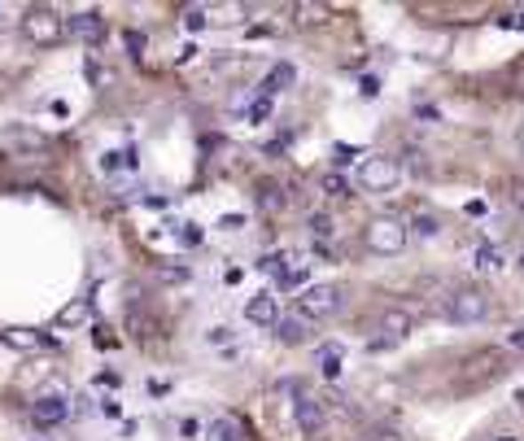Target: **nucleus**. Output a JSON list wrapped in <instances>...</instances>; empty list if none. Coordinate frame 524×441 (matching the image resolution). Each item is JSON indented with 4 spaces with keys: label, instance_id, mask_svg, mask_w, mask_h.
<instances>
[{
    "label": "nucleus",
    "instance_id": "bb28decb",
    "mask_svg": "<svg viewBox=\"0 0 524 441\" xmlns=\"http://www.w3.org/2000/svg\"><path fill=\"white\" fill-rule=\"evenodd\" d=\"M359 92H363V97H376V92H380V79H376V75H363Z\"/></svg>",
    "mask_w": 524,
    "mask_h": 441
},
{
    "label": "nucleus",
    "instance_id": "c85d7f7f",
    "mask_svg": "<svg viewBox=\"0 0 524 441\" xmlns=\"http://www.w3.org/2000/svg\"><path fill=\"white\" fill-rule=\"evenodd\" d=\"M97 345H101V350H114V345H118V336H109L105 328H97Z\"/></svg>",
    "mask_w": 524,
    "mask_h": 441
},
{
    "label": "nucleus",
    "instance_id": "7ed1b4c3",
    "mask_svg": "<svg viewBox=\"0 0 524 441\" xmlns=\"http://www.w3.org/2000/svg\"><path fill=\"white\" fill-rule=\"evenodd\" d=\"M398 179H402V162L389 158V154H371L359 166V188L363 193H393Z\"/></svg>",
    "mask_w": 524,
    "mask_h": 441
},
{
    "label": "nucleus",
    "instance_id": "39448f33",
    "mask_svg": "<svg viewBox=\"0 0 524 441\" xmlns=\"http://www.w3.org/2000/svg\"><path fill=\"white\" fill-rule=\"evenodd\" d=\"M446 315H450L455 324H480V319L489 315V293H485V288H459V293H450Z\"/></svg>",
    "mask_w": 524,
    "mask_h": 441
},
{
    "label": "nucleus",
    "instance_id": "b1692460",
    "mask_svg": "<svg viewBox=\"0 0 524 441\" xmlns=\"http://www.w3.org/2000/svg\"><path fill=\"white\" fill-rule=\"evenodd\" d=\"M359 154H363L359 145H332V162H337V166H345L350 158H359Z\"/></svg>",
    "mask_w": 524,
    "mask_h": 441
},
{
    "label": "nucleus",
    "instance_id": "2eb2a0df",
    "mask_svg": "<svg viewBox=\"0 0 524 441\" xmlns=\"http://www.w3.org/2000/svg\"><path fill=\"white\" fill-rule=\"evenodd\" d=\"M380 332H389L385 345H389V341H402V336L411 332V315H407V311H385V315H380Z\"/></svg>",
    "mask_w": 524,
    "mask_h": 441
},
{
    "label": "nucleus",
    "instance_id": "dca6fc26",
    "mask_svg": "<svg viewBox=\"0 0 524 441\" xmlns=\"http://www.w3.org/2000/svg\"><path fill=\"white\" fill-rule=\"evenodd\" d=\"M298 424H302V433H314L319 424H323V411H319V402L314 398H306V393H298Z\"/></svg>",
    "mask_w": 524,
    "mask_h": 441
},
{
    "label": "nucleus",
    "instance_id": "423d86ee",
    "mask_svg": "<svg viewBox=\"0 0 524 441\" xmlns=\"http://www.w3.org/2000/svg\"><path fill=\"white\" fill-rule=\"evenodd\" d=\"M258 267H262V272H271V276L280 280V288H293V284H302V280H306V272H311V267H306V258H302V254H293V249L266 254Z\"/></svg>",
    "mask_w": 524,
    "mask_h": 441
},
{
    "label": "nucleus",
    "instance_id": "393cba45",
    "mask_svg": "<svg viewBox=\"0 0 524 441\" xmlns=\"http://www.w3.org/2000/svg\"><path fill=\"white\" fill-rule=\"evenodd\" d=\"M293 13H302L298 22H302V27H311V22H319V13H323V9H319V4H298Z\"/></svg>",
    "mask_w": 524,
    "mask_h": 441
},
{
    "label": "nucleus",
    "instance_id": "6ab92c4d",
    "mask_svg": "<svg viewBox=\"0 0 524 441\" xmlns=\"http://www.w3.org/2000/svg\"><path fill=\"white\" fill-rule=\"evenodd\" d=\"M179 22H184V31H188V35H197V31H206V27H210V9H206V4H188V9L179 13Z\"/></svg>",
    "mask_w": 524,
    "mask_h": 441
},
{
    "label": "nucleus",
    "instance_id": "5701e85b",
    "mask_svg": "<svg viewBox=\"0 0 524 441\" xmlns=\"http://www.w3.org/2000/svg\"><path fill=\"white\" fill-rule=\"evenodd\" d=\"M311 236L314 240H328L332 236V219L328 215H311Z\"/></svg>",
    "mask_w": 524,
    "mask_h": 441
},
{
    "label": "nucleus",
    "instance_id": "9b49d317",
    "mask_svg": "<svg viewBox=\"0 0 524 441\" xmlns=\"http://www.w3.org/2000/svg\"><path fill=\"white\" fill-rule=\"evenodd\" d=\"M271 328H275V336H280L284 345H302V341H306V332H311V324H306V319L293 311V315H280Z\"/></svg>",
    "mask_w": 524,
    "mask_h": 441
},
{
    "label": "nucleus",
    "instance_id": "f03ea898",
    "mask_svg": "<svg viewBox=\"0 0 524 441\" xmlns=\"http://www.w3.org/2000/svg\"><path fill=\"white\" fill-rule=\"evenodd\" d=\"M22 35H27V44H36V49H52V44L66 40V18H61L57 9H49V4H36V9L22 13Z\"/></svg>",
    "mask_w": 524,
    "mask_h": 441
},
{
    "label": "nucleus",
    "instance_id": "1a4fd4ad",
    "mask_svg": "<svg viewBox=\"0 0 524 441\" xmlns=\"http://www.w3.org/2000/svg\"><path fill=\"white\" fill-rule=\"evenodd\" d=\"M293 83H298V70H293V61H275V66L266 70V79L258 83V97H266V101H271L275 92H289Z\"/></svg>",
    "mask_w": 524,
    "mask_h": 441
},
{
    "label": "nucleus",
    "instance_id": "0eeeda50",
    "mask_svg": "<svg viewBox=\"0 0 524 441\" xmlns=\"http://www.w3.org/2000/svg\"><path fill=\"white\" fill-rule=\"evenodd\" d=\"M66 415H70V402H66L61 393H40V398L31 402V424H36V429H57Z\"/></svg>",
    "mask_w": 524,
    "mask_h": 441
},
{
    "label": "nucleus",
    "instance_id": "4468645a",
    "mask_svg": "<svg viewBox=\"0 0 524 441\" xmlns=\"http://www.w3.org/2000/svg\"><path fill=\"white\" fill-rule=\"evenodd\" d=\"M314 363H319V372H323L328 381H337V376L345 372V367H341V363H345V354H341V345H319V354H314Z\"/></svg>",
    "mask_w": 524,
    "mask_h": 441
},
{
    "label": "nucleus",
    "instance_id": "ddd939ff",
    "mask_svg": "<svg viewBox=\"0 0 524 441\" xmlns=\"http://www.w3.org/2000/svg\"><path fill=\"white\" fill-rule=\"evenodd\" d=\"M9 149H31V154H40L44 149V136L40 131H31V127H4V136H0Z\"/></svg>",
    "mask_w": 524,
    "mask_h": 441
},
{
    "label": "nucleus",
    "instance_id": "aec40b11",
    "mask_svg": "<svg viewBox=\"0 0 524 441\" xmlns=\"http://www.w3.org/2000/svg\"><path fill=\"white\" fill-rule=\"evenodd\" d=\"M476 267H480V272H498V267H503V249H498V245H480V249H476Z\"/></svg>",
    "mask_w": 524,
    "mask_h": 441
},
{
    "label": "nucleus",
    "instance_id": "7c9ffc66",
    "mask_svg": "<svg viewBox=\"0 0 524 441\" xmlns=\"http://www.w3.org/2000/svg\"><path fill=\"white\" fill-rule=\"evenodd\" d=\"M179 433H184V437H197L202 429H197V420H184V424H179Z\"/></svg>",
    "mask_w": 524,
    "mask_h": 441
},
{
    "label": "nucleus",
    "instance_id": "c9c22d12",
    "mask_svg": "<svg viewBox=\"0 0 524 441\" xmlns=\"http://www.w3.org/2000/svg\"><path fill=\"white\" fill-rule=\"evenodd\" d=\"M376 441H398L393 433H376Z\"/></svg>",
    "mask_w": 524,
    "mask_h": 441
},
{
    "label": "nucleus",
    "instance_id": "6e6552de",
    "mask_svg": "<svg viewBox=\"0 0 524 441\" xmlns=\"http://www.w3.org/2000/svg\"><path fill=\"white\" fill-rule=\"evenodd\" d=\"M66 35H70V40H83V44H97L105 35V18L97 9H79V13L66 18Z\"/></svg>",
    "mask_w": 524,
    "mask_h": 441
},
{
    "label": "nucleus",
    "instance_id": "20e7f679",
    "mask_svg": "<svg viewBox=\"0 0 524 441\" xmlns=\"http://www.w3.org/2000/svg\"><path fill=\"white\" fill-rule=\"evenodd\" d=\"M341 311V288L337 284H306L302 297H298V315L306 324H319V319H332Z\"/></svg>",
    "mask_w": 524,
    "mask_h": 441
},
{
    "label": "nucleus",
    "instance_id": "c756f323",
    "mask_svg": "<svg viewBox=\"0 0 524 441\" xmlns=\"http://www.w3.org/2000/svg\"><path fill=\"white\" fill-rule=\"evenodd\" d=\"M197 240H202V232H197V223H188L184 227V245H197Z\"/></svg>",
    "mask_w": 524,
    "mask_h": 441
},
{
    "label": "nucleus",
    "instance_id": "cd10ccee",
    "mask_svg": "<svg viewBox=\"0 0 524 441\" xmlns=\"http://www.w3.org/2000/svg\"><path fill=\"white\" fill-rule=\"evenodd\" d=\"M127 49H131V57L145 53V35H136V31H127Z\"/></svg>",
    "mask_w": 524,
    "mask_h": 441
},
{
    "label": "nucleus",
    "instance_id": "e433bc0d",
    "mask_svg": "<svg viewBox=\"0 0 524 441\" xmlns=\"http://www.w3.org/2000/svg\"><path fill=\"white\" fill-rule=\"evenodd\" d=\"M516 263H520V272H524V249H520V258H516Z\"/></svg>",
    "mask_w": 524,
    "mask_h": 441
},
{
    "label": "nucleus",
    "instance_id": "473e14b6",
    "mask_svg": "<svg viewBox=\"0 0 524 441\" xmlns=\"http://www.w3.org/2000/svg\"><path fill=\"white\" fill-rule=\"evenodd\" d=\"M416 227L424 232V236H433V232H437V223H433V219H416Z\"/></svg>",
    "mask_w": 524,
    "mask_h": 441
},
{
    "label": "nucleus",
    "instance_id": "a878e982",
    "mask_svg": "<svg viewBox=\"0 0 524 441\" xmlns=\"http://www.w3.org/2000/svg\"><path fill=\"white\" fill-rule=\"evenodd\" d=\"M498 27H507V31H524V9H516V13H503V18H498Z\"/></svg>",
    "mask_w": 524,
    "mask_h": 441
},
{
    "label": "nucleus",
    "instance_id": "412c9836",
    "mask_svg": "<svg viewBox=\"0 0 524 441\" xmlns=\"http://www.w3.org/2000/svg\"><path fill=\"white\" fill-rule=\"evenodd\" d=\"M323 193H328V197H350L345 175H337V170H332V175H323Z\"/></svg>",
    "mask_w": 524,
    "mask_h": 441
},
{
    "label": "nucleus",
    "instance_id": "72a5a7b5",
    "mask_svg": "<svg viewBox=\"0 0 524 441\" xmlns=\"http://www.w3.org/2000/svg\"><path fill=\"white\" fill-rule=\"evenodd\" d=\"M512 345H516V350H524V328L512 332Z\"/></svg>",
    "mask_w": 524,
    "mask_h": 441
},
{
    "label": "nucleus",
    "instance_id": "4c0bfd02",
    "mask_svg": "<svg viewBox=\"0 0 524 441\" xmlns=\"http://www.w3.org/2000/svg\"><path fill=\"white\" fill-rule=\"evenodd\" d=\"M494 441H520V437H494Z\"/></svg>",
    "mask_w": 524,
    "mask_h": 441
},
{
    "label": "nucleus",
    "instance_id": "9d476101",
    "mask_svg": "<svg viewBox=\"0 0 524 441\" xmlns=\"http://www.w3.org/2000/svg\"><path fill=\"white\" fill-rule=\"evenodd\" d=\"M245 319L258 324V328H271V324L280 319V297H275V293H258V297H250V302H245Z\"/></svg>",
    "mask_w": 524,
    "mask_h": 441
},
{
    "label": "nucleus",
    "instance_id": "f704fd0d",
    "mask_svg": "<svg viewBox=\"0 0 524 441\" xmlns=\"http://www.w3.org/2000/svg\"><path fill=\"white\" fill-rule=\"evenodd\" d=\"M516 210H520V215H524V184H520V188H516Z\"/></svg>",
    "mask_w": 524,
    "mask_h": 441
},
{
    "label": "nucleus",
    "instance_id": "2f4dec72",
    "mask_svg": "<svg viewBox=\"0 0 524 441\" xmlns=\"http://www.w3.org/2000/svg\"><path fill=\"white\" fill-rule=\"evenodd\" d=\"M218 227H227V232H236V227H241V215H223V223H218Z\"/></svg>",
    "mask_w": 524,
    "mask_h": 441
},
{
    "label": "nucleus",
    "instance_id": "f257e3e1",
    "mask_svg": "<svg viewBox=\"0 0 524 441\" xmlns=\"http://www.w3.org/2000/svg\"><path fill=\"white\" fill-rule=\"evenodd\" d=\"M407 223L398 219V215H376V219L363 227V245L371 254H380V258H393V254H402L407 249Z\"/></svg>",
    "mask_w": 524,
    "mask_h": 441
},
{
    "label": "nucleus",
    "instance_id": "f8f14e48",
    "mask_svg": "<svg viewBox=\"0 0 524 441\" xmlns=\"http://www.w3.org/2000/svg\"><path fill=\"white\" fill-rule=\"evenodd\" d=\"M0 341H4L9 350H44V345H49V336H40L36 328H4Z\"/></svg>",
    "mask_w": 524,
    "mask_h": 441
},
{
    "label": "nucleus",
    "instance_id": "f3484780",
    "mask_svg": "<svg viewBox=\"0 0 524 441\" xmlns=\"http://www.w3.org/2000/svg\"><path fill=\"white\" fill-rule=\"evenodd\" d=\"M88 315H92V306H88V297H79L57 311V328H79V324H88Z\"/></svg>",
    "mask_w": 524,
    "mask_h": 441
},
{
    "label": "nucleus",
    "instance_id": "4be33fe9",
    "mask_svg": "<svg viewBox=\"0 0 524 441\" xmlns=\"http://www.w3.org/2000/svg\"><path fill=\"white\" fill-rule=\"evenodd\" d=\"M245 118H250V122H266V118H271V101H266V97H254L250 110H245Z\"/></svg>",
    "mask_w": 524,
    "mask_h": 441
},
{
    "label": "nucleus",
    "instance_id": "a211bd4d",
    "mask_svg": "<svg viewBox=\"0 0 524 441\" xmlns=\"http://www.w3.org/2000/svg\"><path fill=\"white\" fill-rule=\"evenodd\" d=\"M210 437L214 441H245V424H241L236 415H218V420L210 424Z\"/></svg>",
    "mask_w": 524,
    "mask_h": 441
}]
</instances>
